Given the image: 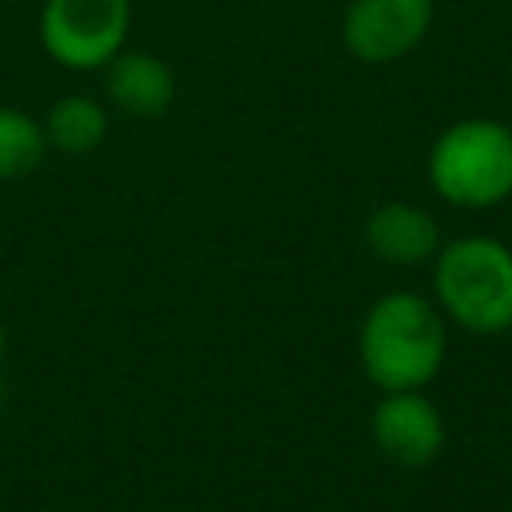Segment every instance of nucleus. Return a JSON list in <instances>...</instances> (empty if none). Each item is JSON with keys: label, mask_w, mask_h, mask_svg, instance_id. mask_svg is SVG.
I'll list each match as a JSON object with an SVG mask.
<instances>
[{"label": "nucleus", "mask_w": 512, "mask_h": 512, "mask_svg": "<svg viewBox=\"0 0 512 512\" xmlns=\"http://www.w3.org/2000/svg\"><path fill=\"white\" fill-rule=\"evenodd\" d=\"M358 358L383 393L425 390L446 362V316L418 292H386L362 320Z\"/></svg>", "instance_id": "f257e3e1"}, {"label": "nucleus", "mask_w": 512, "mask_h": 512, "mask_svg": "<svg viewBox=\"0 0 512 512\" xmlns=\"http://www.w3.org/2000/svg\"><path fill=\"white\" fill-rule=\"evenodd\" d=\"M435 306L460 330H512V249L491 235H460L435 253Z\"/></svg>", "instance_id": "f03ea898"}, {"label": "nucleus", "mask_w": 512, "mask_h": 512, "mask_svg": "<svg viewBox=\"0 0 512 512\" xmlns=\"http://www.w3.org/2000/svg\"><path fill=\"white\" fill-rule=\"evenodd\" d=\"M428 186L435 197L484 211L512 197V127L470 116L435 137L428 151Z\"/></svg>", "instance_id": "7ed1b4c3"}, {"label": "nucleus", "mask_w": 512, "mask_h": 512, "mask_svg": "<svg viewBox=\"0 0 512 512\" xmlns=\"http://www.w3.org/2000/svg\"><path fill=\"white\" fill-rule=\"evenodd\" d=\"M130 0H46L39 43L67 71H99L127 46Z\"/></svg>", "instance_id": "20e7f679"}, {"label": "nucleus", "mask_w": 512, "mask_h": 512, "mask_svg": "<svg viewBox=\"0 0 512 512\" xmlns=\"http://www.w3.org/2000/svg\"><path fill=\"white\" fill-rule=\"evenodd\" d=\"M435 22L432 0H351L341 22V39L355 60L386 67L411 57Z\"/></svg>", "instance_id": "39448f33"}, {"label": "nucleus", "mask_w": 512, "mask_h": 512, "mask_svg": "<svg viewBox=\"0 0 512 512\" xmlns=\"http://www.w3.org/2000/svg\"><path fill=\"white\" fill-rule=\"evenodd\" d=\"M369 432L376 449L404 470H421L439 460L446 446V421L442 411L425 397L421 390H400L383 393L372 407Z\"/></svg>", "instance_id": "423d86ee"}, {"label": "nucleus", "mask_w": 512, "mask_h": 512, "mask_svg": "<svg viewBox=\"0 0 512 512\" xmlns=\"http://www.w3.org/2000/svg\"><path fill=\"white\" fill-rule=\"evenodd\" d=\"M365 246L390 267H421L442 249V232L432 211L411 200H386L365 221Z\"/></svg>", "instance_id": "0eeeda50"}, {"label": "nucleus", "mask_w": 512, "mask_h": 512, "mask_svg": "<svg viewBox=\"0 0 512 512\" xmlns=\"http://www.w3.org/2000/svg\"><path fill=\"white\" fill-rule=\"evenodd\" d=\"M106 95L127 116L158 120L176 102V74L155 53L120 50L106 64Z\"/></svg>", "instance_id": "6e6552de"}, {"label": "nucleus", "mask_w": 512, "mask_h": 512, "mask_svg": "<svg viewBox=\"0 0 512 512\" xmlns=\"http://www.w3.org/2000/svg\"><path fill=\"white\" fill-rule=\"evenodd\" d=\"M43 130L50 148L64 151V155H92L106 141L109 116L102 102L88 99V95H64L46 113Z\"/></svg>", "instance_id": "1a4fd4ad"}, {"label": "nucleus", "mask_w": 512, "mask_h": 512, "mask_svg": "<svg viewBox=\"0 0 512 512\" xmlns=\"http://www.w3.org/2000/svg\"><path fill=\"white\" fill-rule=\"evenodd\" d=\"M50 151L46 130L29 113L0 106V179H25Z\"/></svg>", "instance_id": "9d476101"}, {"label": "nucleus", "mask_w": 512, "mask_h": 512, "mask_svg": "<svg viewBox=\"0 0 512 512\" xmlns=\"http://www.w3.org/2000/svg\"><path fill=\"white\" fill-rule=\"evenodd\" d=\"M0 351H4V327H0Z\"/></svg>", "instance_id": "9b49d317"}, {"label": "nucleus", "mask_w": 512, "mask_h": 512, "mask_svg": "<svg viewBox=\"0 0 512 512\" xmlns=\"http://www.w3.org/2000/svg\"><path fill=\"white\" fill-rule=\"evenodd\" d=\"M0 397H4V383H0Z\"/></svg>", "instance_id": "f8f14e48"}, {"label": "nucleus", "mask_w": 512, "mask_h": 512, "mask_svg": "<svg viewBox=\"0 0 512 512\" xmlns=\"http://www.w3.org/2000/svg\"><path fill=\"white\" fill-rule=\"evenodd\" d=\"M0 4H4V0H0Z\"/></svg>", "instance_id": "ddd939ff"}, {"label": "nucleus", "mask_w": 512, "mask_h": 512, "mask_svg": "<svg viewBox=\"0 0 512 512\" xmlns=\"http://www.w3.org/2000/svg\"><path fill=\"white\" fill-rule=\"evenodd\" d=\"M509 127H512V123H509Z\"/></svg>", "instance_id": "4468645a"}]
</instances>
